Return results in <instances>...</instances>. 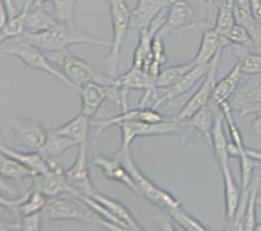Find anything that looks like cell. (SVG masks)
<instances>
[{"mask_svg": "<svg viewBox=\"0 0 261 231\" xmlns=\"http://www.w3.org/2000/svg\"><path fill=\"white\" fill-rule=\"evenodd\" d=\"M22 39L32 43L47 54L66 51L73 46H111V42L108 40L87 35L78 26H75L74 22H61V21H59L54 28L48 29V30L38 33H25Z\"/></svg>", "mask_w": 261, "mask_h": 231, "instance_id": "1", "label": "cell"}, {"mask_svg": "<svg viewBox=\"0 0 261 231\" xmlns=\"http://www.w3.org/2000/svg\"><path fill=\"white\" fill-rule=\"evenodd\" d=\"M42 216L46 221H78L84 223H99L108 228V223L95 213L86 203L74 195L51 196L47 199Z\"/></svg>", "mask_w": 261, "mask_h": 231, "instance_id": "2", "label": "cell"}, {"mask_svg": "<svg viewBox=\"0 0 261 231\" xmlns=\"http://www.w3.org/2000/svg\"><path fill=\"white\" fill-rule=\"evenodd\" d=\"M43 52L44 51L38 48L37 46L23 39H18L13 43H9V44L2 43V54L3 55L16 57L28 68L51 75V77L60 81L66 87L74 90L70 81L64 75V73L58 66L52 64V60L48 57V55L43 54Z\"/></svg>", "mask_w": 261, "mask_h": 231, "instance_id": "3", "label": "cell"}, {"mask_svg": "<svg viewBox=\"0 0 261 231\" xmlns=\"http://www.w3.org/2000/svg\"><path fill=\"white\" fill-rule=\"evenodd\" d=\"M115 157H117L118 160L126 166V169L129 170L130 175L134 179L135 185H137V189H138V195L142 199H146L148 203L153 204L158 208L163 209L168 213L172 209L178 208L181 206V201L178 199H175L172 194L167 191V190L159 187L156 183H153L152 181L149 179L148 177L142 173L141 169L137 166V164L134 163L132 157V152H123V153H116Z\"/></svg>", "mask_w": 261, "mask_h": 231, "instance_id": "4", "label": "cell"}, {"mask_svg": "<svg viewBox=\"0 0 261 231\" xmlns=\"http://www.w3.org/2000/svg\"><path fill=\"white\" fill-rule=\"evenodd\" d=\"M111 8V20H112V40L109 46V54L104 60L107 75L109 78H115L117 74L118 63H120L121 48L123 40L127 35L130 26L132 9L127 8L123 0H112L109 3Z\"/></svg>", "mask_w": 261, "mask_h": 231, "instance_id": "5", "label": "cell"}, {"mask_svg": "<svg viewBox=\"0 0 261 231\" xmlns=\"http://www.w3.org/2000/svg\"><path fill=\"white\" fill-rule=\"evenodd\" d=\"M47 55L52 60V63L56 64V66L64 73V75L70 81V83L74 87V91H78L81 86L92 82V81L108 85L109 80H111L108 75L99 74L89 63L81 60L80 57L72 55L68 49L66 51L49 52Z\"/></svg>", "mask_w": 261, "mask_h": 231, "instance_id": "6", "label": "cell"}, {"mask_svg": "<svg viewBox=\"0 0 261 231\" xmlns=\"http://www.w3.org/2000/svg\"><path fill=\"white\" fill-rule=\"evenodd\" d=\"M117 126L121 130V146L116 153L130 151V146L137 138L173 134L184 127L175 118H170V120L167 118L163 122L156 123L143 122V121H123Z\"/></svg>", "mask_w": 261, "mask_h": 231, "instance_id": "7", "label": "cell"}, {"mask_svg": "<svg viewBox=\"0 0 261 231\" xmlns=\"http://www.w3.org/2000/svg\"><path fill=\"white\" fill-rule=\"evenodd\" d=\"M11 129L13 143L17 148L26 151H40L44 146L48 133L42 123L30 117L8 118L6 120Z\"/></svg>", "mask_w": 261, "mask_h": 231, "instance_id": "8", "label": "cell"}, {"mask_svg": "<svg viewBox=\"0 0 261 231\" xmlns=\"http://www.w3.org/2000/svg\"><path fill=\"white\" fill-rule=\"evenodd\" d=\"M220 57H221V52L216 55V57L211 61L210 70H208L207 75L204 77V80L201 81V85L199 86V89L196 90L195 94L192 95L189 100H187L185 106L182 107V109L177 113L175 116V120L179 123H182L184 121H186L187 118H190L191 116L199 112L200 109H203L204 107H207L210 104V101L212 100L213 90H215L216 86V71H217L218 61H220Z\"/></svg>", "mask_w": 261, "mask_h": 231, "instance_id": "9", "label": "cell"}, {"mask_svg": "<svg viewBox=\"0 0 261 231\" xmlns=\"http://www.w3.org/2000/svg\"><path fill=\"white\" fill-rule=\"evenodd\" d=\"M65 179L73 190L70 195L82 194L87 195V196H94L96 192L92 186L91 178H90L86 143L81 144L74 163L69 169L65 170Z\"/></svg>", "mask_w": 261, "mask_h": 231, "instance_id": "10", "label": "cell"}, {"mask_svg": "<svg viewBox=\"0 0 261 231\" xmlns=\"http://www.w3.org/2000/svg\"><path fill=\"white\" fill-rule=\"evenodd\" d=\"M49 170L46 173H39L32 177V186L35 190H39L47 197L58 195H70L72 187L65 179V170L59 165L55 159H48Z\"/></svg>", "mask_w": 261, "mask_h": 231, "instance_id": "11", "label": "cell"}, {"mask_svg": "<svg viewBox=\"0 0 261 231\" xmlns=\"http://www.w3.org/2000/svg\"><path fill=\"white\" fill-rule=\"evenodd\" d=\"M78 92H80L81 106H82L81 112L90 118L95 117L104 101L113 94H116V91L111 86L96 82V81L81 86Z\"/></svg>", "mask_w": 261, "mask_h": 231, "instance_id": "12", "label": "cell"}, {"mask_svg": "<svg viewBox=\"0 0 261 231\" xmlns=\"http://www.w3.org/2000/svg\"><path fill=\"white\" fill-rule=\"evenodd\" d=\"M167 118L164 117L163 114L159 113L156 109L148 108V107H138L135 109H130V111H122L120 114H116L112 117L106 118V120H98L95 121V127H96V137L101 134L104 130L112 126H117L118 123L123 122V121H143V122L156 123L163 122Z\"/></svg>", "mask_w": 261, "mask_h": 231, "instance_id": "13", "label": "cell"}, {"mask_svg": "<svg viewBox=\"0 0 261 231\" xmlns=\"http://www.w3.org/2000/svg\"><path fill=\"white\" fill-rule=\"evenodd\" d=\"M194 17V11L186 0H169L167 16L158 30V35L165 38L177 29L190 25Z\"/></svg>", "mask_w": 261, "mask_h": 231, "instance_id": "14", "label": "cell"}, {"mask_svg": "<svg viewBox=\"0 0 261 231\" xmlns=\"http://www.w3.org/2000/svg\"><path fill=\"white\" fill-rule=\"evenodd\" d=\"M167 11V9H165ZM165 11L153 21L148 28L143 29L139 32V39L138 44L135 47L134 54H133V66L138 69H143V70H148L149 64H151V56H152V42L155 38L156 33L163 25L165 17H163V14Z\"/></svg>", "mask_w": 261, "mask_h": 231, "instance_id": "15", "label": "cell"}, {"mask_svg": "<svg viewBox=\"0 0 261 231\" xmlns=\"http://www.w3.org/2000/svg\"><path fill=\"white\" fill-rule=\"evenodd\" d=\"M92 165L100 169L104 173V175H106V178L121 183L125 187H127L130 191L134 192L137 196H139L137 185H135L134 179L130 175L129 170L126 169V166L118 160L117 157H106L98 155L94 159V161H92Z\"/></svg>", "mask_w": 261, "mask_h": 231, "instance_id": "16", "label": "cell"}, {"mask_svg": "<svg viewBox=\"0 0 261 231\" xmlns=\"http://www.w3.org/2000/svg\"><path fill=\"white\" fill-rule=\"evenodd\" d=\"M169 6V0H138L132 9L130 26L139 32L148 28Z\"/></svg>", "mask_w": 261, "mask_h": 231, "instance_id": "17", "label": "cell"}, {"mask_svg": "<svg viewBox=\"0 0 261 231\" xmlns=\"http://www.w3.org/2000/svg\"><path fill=\"white\" fill-rule=\"evenodd\" d=\"M230 44L222 35L217 33L215 28L205 29L201 34L200 44L196 51L195 57L192 59V63L195 65H208L220 54L225 47Z\"/></svg>", "mask_w": 261, "mask_h": 231, "instance_id": "18", "label": "cell"}, {"mask_svg": "<svg viewBox=\"0 0 261 231\" xmlns=\"http://www.w3.org/2000/svg\"><path fill=\"white\" fill-rule=\"evenodd\" d=\"M210 65L211 63L208 64V65L194 66V68H192L190 71H187L186 74H185L181 80L178 81L177 83H174L173 86L165 89V91L161 94V96L156 99L153 106H161V104H164L165 101H168V100L175 99V97L181 96V95L186 94L187 91H190V90H191L192 87L199 82V81L204 80V77L207 75L208 70H210Z\"/></svg>", "mask_w": 261, "mask_h": 231, "instance_id": "19", "label": "cell"}, {"mask_svg": "<svg viewBox=\"0 0 261 231\" xmlns=\"http://www.w3.org/2000/svg\"><path fill=\"white\" fill-rule=\"evenodd\" d=\"M261 103V78L248 80L244 85L238 87L236 94L229 101L232 112L243 114L247 109L252 108Z\"/></svg>", "mask_w": 261, "mask_h": 231, "instance_id": "20", "label": "cell"}, {"mask_svg": "<svg viewBox=\"0 0 261 231\" xmlns=\"http://www.w3.org/2000/svg\"><path fill=\"white\" fill-rule=\"evenodd\" d=\"M222 181H224V200H225V218L231 225L241 203V190L237 186L230 170V164L220 166Z\"/></svg>", "mask_w": 261, "mask_h": 231, "instance_id": "21", "label": "cell"}, {"mask_svg": "<svg viewBox=\"0 0 261 231\" xmlns=\"http://www.w3.org/2000/svg\"><path fill=\"white\" fill-rule=\"evenodd\" d=\"M242 75L243 74H242L241 71V63L238 61V63H236V65L230 69L229 73L220 82L216 83L211 104H213L216 107H220L221 104L229 101L232 95L236 94V91L238 90Z\"/></svg>", "mask_w": 261, "mask_h": 231, "instance_id": "22", "label": "cell"}, {"mask_svg": "<svg viewBox=\"0 0 261 231\" xmlns=\"http://www.w3.org/2000/svg\"><path fill=\"white\" fill-rule=\"evenodd\" d=\"M216 116L217 114H215L212 107H210V104H208L207 107H204L203 109L196 112L194 116L184 121L181 125L186 127L189 133H199L201 137L205 138V140H207L211 147V144H212V129L213 125H215Z\"/></svg>", "mask_w": 261, "mask_h": 231, "instance_id": "23", "label": "cell"}, {"mask_svg": "<svg viewBox=\"0 0 261 231\" xmlns=\"http://www.w3.org/2000/svg\"><path fill=\"white\" fill-rule=\"evenodd\" d=\"M2 153H6L8 156L13 157L23 165L28 166L30 170H33L35 174L39 173H46L49 170V161L48 157L43 156L39 151H28L23 152L21 149L16 148H9L6 144H2Z\"/></svg>", "mask_w": 261, "mask_h": 231, "instance_id": "24", "label": "cell"}, {"mask_svg": "<svg viewBox=\"0 0 261 231\" xmlns=\"http://www.w3.org/2000/svg\"><path fill=\"white\" fill-rule=\"evenodd\" d=\"M92 197L98 200L99 203L103 204V206L106 207V208L108 209L113 216H115V217H117L118 221L122 223V226L126 228V230H134V231L144 230V228L137 222V220L134 218L132 212H130L126 207L123 206V204H121L120 201L112 199V197L106 196V195L103 194H99V192H95V195Z\"/></svg>", "mask_w": 261, "mask_h": 231, "instance_id": "25", "label": "cell"}, {"mask_svg": "<svg viewBox=\"0 0 261 231\" xmlns=\"http://www.w3.org/2000/svg\"><path fill=\"white\" fill-rule=\"evenodd\" d=\"M33 6V0H25L22 8L20 12L11 16L8 22L0 29V42L6 43L9 39H15V38L20 37V35L26 33V18H28V13H29L30 8Z\"/></svg>", "mask_w": 261, "mask_h": 231, "instance_id": "26", "label": "cell"}, {"mask_svg": "<svg viewBox=\"0 0 261 231\" xmlns=\"http://www.w3.org/2000/svg\"><path fill=\"white\" fill-rule=\"evenodd\" d=\"M91 118L87 117L86 114L81 112L75 117L61 125L60 127L55 129V132L59 134H63L65 137L70 138L74 142H77L78 147L84 143H87V135H89V129Z\"/></svg>", "mask_w": 261, "mask_h": 231, "instance_id": "27", "label": "cell"}, {"mask_svg": "<svg viewBox=\"0 0 261 231\" xmlns=\"http://www.w3.org/2000/svg\"><path fill=\"white\" fill-rule=\"evenodd\" d=\"M224 120V114L220 111V113H217V116H216L215 125H213L212 129V144H211V148H212L218 166L229 164L230 159L229 151H227L229 142H227L226 137H225L224 127H222Z\"/></svg>", "mask_w": 261, "mask_h": 231, "instance_id": "28", "label": "cell"}, {"mask_svg": "<svg viewBox=\"0 0 261 231\" xmlns=\"http://www.w3.org/2000/svg\"><path fill=\"white\" fill-rule=\"evenodd\" d=\"M59 20L56 18L55 13H49L46 9H43V6L35 7L32 6L28 18H26V33H38L48 30L54 28Z\"/></svg>", "mask_w": 261, "mask_h": 231, "instance_id": "29", "label": "cell"}, {"mask_svg": "<svg viewBox=\"0 0 261 231\" xmlns=\"http://www.w3.org/2000/svg\"><path fill=\"white\" fill-rule=\"evenodd\" d=\"M0 173L2 179L4 181H21L35 175L34 171L30 170L28 166L6 153H2L0 156Z\"/></svg>", "mask_w": 261, "mask_h": 231, "instance_id": "30", "label": "cell"}, {"mask_svg": "<svg viewBox=\"0 0 261 231\" xmlns=\"http://www.w3.org/2000/svg\"><path fill=\"white\" fill-rule=\"evenodd\" d=\"M78 146L77 142H74L70 138L65 137L63 134H59L54 130V132L48 133V137H47L46 143L44 146L40 148V153L43 156L48 157V159H56V157L61 156L63 153H65L66 151H69L73 147Z\"/></svg>", "mask_w": 261, "mask_h": 231, "instance_id": "31", "label": "cell"}, {"mask_svg": "<svg viewBox=\"0 0 261 231\" xmlns=\"http://www.w3.org/2000/svg\"><path fill=\"white\" fill-rule=\"evenodd\" d=\"M261 186V174L253 177L252 183L248 189V196H247L246 211H244L243 222H242V230L252 231L256 227V207H257L258 189Z\"/></svg>", "mask_w": 261, "mask_h": 231, "instance_id": "32", "label": "cell"}, {"mask_svg": "<svg viewBox=\"0 0 261 231\" xmlns=\"http://www.w3.org/2000/svg\"><path fill=\"white\" fill-rule=\"evenodd\" d=\"M194 66H195V64L192 63V61H189V63L179 64V65H172L163 69L159 73L158 78H156V90H164L173 86L174 83H177L178 81L181 80L187 71L191 70Z\"/></svg>", "mask_w": 261, "mask_h": 231, "instance_id": "33", "label": "cell"}, {"mask_svg": "<svg viewBox=\"0 0 261 231\" xmlns=\"http://www.w3.org/2000/svg\"><path fill=\"white\" fill-rule=\"evenodd\" d=\"M234 14H236L237 22L243 25L252 37L255 48L261 52V23L253 17L251 9H244L241 7L234 6Z\"/></svg>", "mask_w": 261, "mask_h": 231, "instance_id": "34", "label": "cell"}, {"mask_svg": "<svg viewBox=\"0 0 261 231\" xmlns=\"http://www.w3.org/2000/svg\"><path fill=\"white\" fill-rule=\"evenodd\" d=\"M167 54H165V46H164V38L158 35L156 33L155 38L152 42V56H151V64L148 68V74L151 80L155 82L156 85V78H158L159 73L161 71V66L167 63Z\"/></svg>", "mask_w": 261, "mask_h": 231, "instance_id": "35", "label": "cell"}, {"mask_svg": "<svg viewBox=\"0 0 261 231\" xmlns=\"http://www.w3.org/2000/svg\"><path fill=\"white\" fill-rule=\"evenodd\" d=\"M47 199H48V197L44 194H42L39 190H35L34 187H32V189L28 191V194H26V197L23 199L22 203L18 207V214H20V217L28 216V214L32 213H37V212H42V209L46 206Z\"/></svg>", "mask_w": 261, "mask_h": 231, "instance_id": "36", "label": "cell"}, {"mask_svg": "<svg viewBox=\"0 0 261 231\" xmlns=\"http://www.w3.org/2000/svg\"><path fill=\"white\" fill-rule=\"evenodd\" d=\"M170 217L173 218V221L177 222V225L179 227H182L184 230L187 231H205L208 230L207 226L203 225L199 220H196L195 217H192L191 214L187 213L186 211L182 209V207H178V208L172 209V211L168 212Z\"/></svg>", "mask_w": 261, "mask_h": 231, "instance_id": "37", "label": "cell"}, {"mask_svg": "<svg viewBox=\"0 0 261 231\" xmlns=\"http://www.w3.org/2000/svg\"><path fill=\"white\" fill-rule=\"evenodd\" d=\"M236 14H234V7L221 6L217 8V14H216L215 26L213 28L217 30V33L222 37H226L227 33L236 25Z\"/></svg>", "mask_w": 261, "mask_h": 231, "instance_id": "38", "label": "cell"}, {"mask_svg": "<svg viewBox=\"0 0 261 231\" xmlns=\"http://www.w3.org/2000/svg\"><path fill=\"white\" fill-rule=\"evenodd\" d=\"M225 39L230 43V44H237L239 47H244V48H252L255 47L252 37L247 29L243 25L237 22L236 25L232 26V29L226 34Z\"/></svg>", "mask_w": 261, "mask_h": 231, "instance_id": "39", "label": "cell"}, {"mask_svg": "<svg viewBox=\"0 0 261 231\" xmlns=\"http://www.w3.org/2000/svg\"><path fill=\"white\" fill-rule=\"evenodd\" d=\"M78 0H52L54 13L61 22H73Z\"/></svg>", "mask_w": 261, "mask_h": 231, "instance_id": "40", "label": "cell"}, {"mask_svg": "<svg viewBox=\"0 0 261 231\" xmlns=\"http://www.w3.org/2000/svg\"><path fill=\"white\" fill-rule=\"evenodd\" d=\"M241 71L243 75L261 74V54H246L241 60Z\"/></svg>", "mask_w": 261, "mask_h": 231, "instance_id": "41", "label": "cell"}, {"mask_svg": "<svg viewBox=\"0 0 261 231\" xmlns=\"http://www.w3.org/2000/svg\"><path fill=\"white\" fill-rule=\"evenodd\" d=\"M42 212L22 216L20 220V227L23 231H39L42 228Z\"/></svg>", "mask_w": 261, "mask_h": 231, "instance_id": "42", "label": "cell"}, {"mask_svg": "<svg viewBox=\"0 0 261 231\" xmlns=\"http://www.w3.org/2000/svg\"><path fill=\"white\" fill-rule=\"evenodd\" d=\"M203 3L207 6L208 9H211V8H218V7H221V6L234 7L236 0H203Z\"/></svg>", "mask_w": 261, "mask_h": 231, "instance_id": "43", "label": "cell"}, {"mask_svg": "<svg viewBox=\"0 0 261 231\" xmlns=\"http://www.w3.org/2000/svg\"><path fill=\"white\" fill-rule=\"evenodd\" d=\"M250 7L253 17L261 23V0H250Z\"/></svg>", "mask_w": 261, "mask_h": 231, "instance_id": "44", "label": "cell"}, {"mask_svg": "<svg viewBox=\"0 0 261 231\" xmlns=\"http://www.w3.org/2000/svg\"><path fill=\"white\" fill-rule=\"evenodd\" d=\"M256 117L253 120V132L257 135H261V112L255 113Z\"/></svg>", "mask_w": 261, "mask_h": 231, "instance_id": "45", "label": "cell"}, {"mask_svg": "<svg viewBox=\"0 0 261 231\" xmlns=\"http://www.w3.org/2000/svg\"><path fill=\"white\" fill-rule=\"evenodd\" d=\"M4 4L7 6V8H8L9 13H11V16H13V14H16L17 12H16V7H15V2L13 0H2Z\"/></svg>", "mask_w": 261, "mask_h": 231, "instance_id": "46", "label": "cell"}, {"mask_svg": "<svg viewBox=\"0 0 261 231\" xmlns=\"http://www.w3.org/2000/svg\"><path fill=\"white\" fill-rule=\"evenodd\" d=\"M258 112H261V103L257 104V106L252 107V108L247 109L246 112H244L243 114H242V117H244V116H248V114H255V113H258Z\"/></svg>", "mask_w": 261, "mask_h": 231, "instance_id": "47", "label": "cell"}, {"mask_svg": "<svg viewBox=\"0 0 261 231\" xmlns=\"http://www.w3.org/2000/svg\"><path fill=\"white\" fill-rule=\"evenodd\" d=\"M48 2H52V0H33V6L39 7V6H44Z\"/></svg>", "mask_w": 261, "mask_h": 231, "instance_id": "48", "label": "cell"}, {"mask_svg": "<svg viewBox=\"0 0 261 231\" xmlns=\"http://www.w3.org/2000/svg\"><path fill=\"white\" fill-rule=\"evenodd\" d=\"M256 231H261V222L256 223V227H255Z\"/></svg>", "mask_w": 261, "mask_h": 231, "instance_id": "49", "label": "cell"}, {"mask_svg": "<svg viewBox=\"0 0 261 231\" xmlns=\"http://www.w3.org/2000/svg\"><path fill=\"white\" fill-rule=\"evenodd\" d=\"M257 207H261V195L257 197Z\"/></svg>", "mask_w": 261, "mask_h": 231, "instance_id": "50", "label": "cell"}, {"mask_svg": "<svg viewBox=\"0 0 261 231\" xmlns=\"http://www.w3.org/2000/svg\"><path fill=\"white\" fill-rule=\"evenodd\" d=\"M103 2H104V3L109 4V3H111V2H112V0H103Z\"/></svg>", "mask_w": 261, "mask_h": 231, "instance_id": "51", "label": "cell"}]
</instances>
